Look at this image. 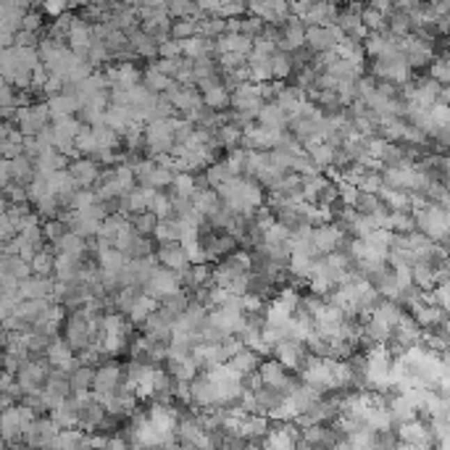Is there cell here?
I'll return each instance as SVG.
<instances>
[{
    "instance_id": "cell-1",
    "label": "cell",
    "mask_w": 450,
    "mask_h": 450,
    "mask_svg": "<svg viewBox=\"0 0 450 450\" xmlns=\"http://www.w3.org/2000/svg\"><path fill=\"white\" fill-rule=\"evenodd\" d=\"M414 216V226L419 235H424L426 240H432L435 245H445L448 248V237H450V219L448 211L440 208L435 203H426L424 208L411 211Z\"/></svg>"
},
{
    "instance_id": "cell-2",
    "label": "cell",
    "mask_w": 450,
    "mask_h": 450,
    "mask_svg": "<svg viewBox=\"0 0 450 450\" xmlns=\"http://www.w3.org/2000/svg\"><path fill=\"white\" fill-rule=\"evenodd\" d=\"M256 374H258L261 385H263L266 390L279 392L282 398L293 395V392L300 387V379H297L293 371H287L282 364H277L274 358H269V361H261L258 371H256Z\"/></svg>"
},
{
    "instance_id": "cell-3",
    "label": "cell",
    "mask_w": 450,
    "mask_h": 450,
    "mask_svg": "<svg viewBox=\"0 0 450 450\" xmlns=\"http://www.w3.org/2000/svg\"><path fill=\"white\" fill-rule=\"evenodd\" d=\"M300 382L308 385V387H313V390L321 392V395L337 392V385H334V361L308 355L306 368L300 371Z\"/></svg>"
},
{
    "instance_id": "cell-4",
    "label": "cell",
    "mask_w": 450,
    "mask_h": 450,
    "mask_svg": "<svg viewBox=\"0 0 450 450\" xmlns=\"http://www.w3.org/2000/svg\"><path fill=\"white\" fill-rule=\"evenodd\" d=\"M182 290V282H179V274L169 272L164 266H155L150 277H148V282L142 284V293L148 297H153L155 303L158 300H164L166 295H174Z\"/></svg>"
},
{
    "instance_id": "cell-5",
    "label": "cell",
    "mask_w": 450,
    "mask_h": 450,
    "mask_svg": "<svg viewBox=\"0 0 450 450\" xmlns=\"http://www.w3.org/2000/svg\"><path fill=\"white\" fill-rule=\"evenodd\" d=\"M308 350L303 343H293V340H282V343H277L272 348V358L277 364H282L287 371H293V374H300L308 364Z\"/></svg>"
},
{
    "instance_id": "cell-6",
    "label": "cell",
    "mask_w": 450,
    "mask_h": 450,
    "mask_svg": "<svg viewBox=\"0 0 450 450\" xmlns=\"http://www.w3.org/2000/svg\"><path fill=\"white\" fill-rule=\"evenodd\" d=\"M345 40V32L332 24V26H306V47L316 56V53H329Z\"/></svg>"
},
{
    "instance_id": "cell-7",
    "label": "cell",
    "mask_w": 450,
    "mask_h": 450,
    "mask_svg": "<svg viewBox=\"0 0 450 450\" xmlns=\"http://www.w3.org/2000/svg\"><path fill=\"white\" fill-rule=\"evenodd\" d=\"M395 437L401 445H411V448H432L435 440H432V432H429V424L426 421H405V424L395 426Z\"/></svg>"
},
{
    "instance_id": "cell-8",
    "label": "cell",
    "mask_w": 450,
    "mask_h": 450,
    "mask_svg": "<svg viewBox=\"0 0 450 450\" xmlns=\"http://www.w3.org/2000/svg\"><path fill=\"white\" fill-rule=\"evenodd\" d=\"M164 98L169 100V106L174 108V114H182V116L203 103V95L198 93L195 87H182V84H177L174 79H171V84L166 87Z\"/></svg>"
},
{
    "instance_id": "cell-9",
    "label": "cell",
    "mask_w": 450,
    "mask_h": 450,
    "mask_svg": "<svg viewBox=\"0 0 450 450\" xmlns=\"http://www.w3.org/2000/svg\"><path fill=\"white\" fill-rule=\"evenodd\" d=\"M345 240H348V235H343L334 224H321L311 229V245L319 256H329L334 250H340Z\"/></svg>"
},
{
    "instance_id": "cell-10",
    "label": "cell",
    "mask_w": 450,
    "mask_h": 450,
    "mask_svg": "<svg viewBox=\"0 0 450 450\" xmlns=\"http://www.w3.org/2000/svg\"><path fill=\"white\" fill-rule=\"evenodd\" d=\"M100 164L93 161V158H77V161H71L69 164V177L71 182L77 185V189H90L98 185V179H100Z\"/></svg>"
},
{
    "instance_id": "cell-11",
    "label": "cell",
    "mask_w": 450,
    "mask_h": 450,
    "mask_svg": "<svg viewBox=\"0 0 450 450\" xmlns=\"http://www.w3.org/2000/svg\"><path fill=\"white\" fill-rule=\"evenodd\" d=\"M300 440V429L293 421L290 424H272L269 435L263 437V450H295V442Z\"/></svg>"
},
{
    "instance_id": "cell-12",
    "label": "cell",
    "mask_w": 450,
    "mask_h": 450,
    "mask_svg": "<svg viewBox=\"0 0 450 450\" xmlns=\"http://www.w3.org/2000/svg\"><path fill=\"white\" fill-rule=\"evenodd\" d=\"M124 385V366L116 361H108L103 366L95 368L93 392H116Z\"/></svg>"
},
{
    "instance_id": "cell-13",
    "label": "cell",
    "mask_w": 450,
    "mask_h": 450,
    "mask_svg": "<svg viewBox=\"0 0 450 450\" xmlns=\"http://www.w3.org/2000/svg\"><path fill=\"white\" fill-rule=\"evenodd\" d=\"M155 261H158V266H164L169 272L174 274H185L189 269L187 263V256H185V250L179 242H164V245H155Z\"/></svg>"
},
{
    "instance_id": "cell-14",
    "label": "cell",
    "mask_w": 450,
    "mask_h": 450,
    "mask_svg": "<svg viewBox=\"0 0 450 450\" xmlns=\"http://www.w3.org/2000/svg\"><path fill=\"white\" fill-rule=\"evenodd\" d=\"M448 311H442L437 306H424V303H419L414 311H408V316L421 327V332L426 329H437L442 324H448V316H445Z\"/></svg>"
},
{
    "instance_id": "cell-15",
    "label": "cell",
    "mask_w": 450,
    "mask_h": 450,
    "mask_svg": "<svg viewBox=\"0 0 450 450\" xmlns=\"http://www.w3.org/2000/svg\"><path fill=\"white\" fill-rule=\"evenodd\" d=\"M272 419L269 416H245L242 419V426H240V440H245V442H263V437L269 435V429H272Z\"/></svg>"
},
{
    "instance_id": "cell-16",
    "label": "cell",
    "mask_w": 450,
    "mask_h": 450,
    "mask_svg": "<svg viewBox=\"0 0 450 450\" xmlns=\"http://www.w3.org/2000/svg\"><path fill=\"white\" fill-rule=\"evenodd\" d=\"M127 40H130V47L134 53V59H148V61H155L158 59V42H155L150 35H145L140 26L127 32Z\"/></svg>"
},
{
    "instance_id": "cell-17",
    "label": "cell",
    "mask_w": 450,
    "mask_h": 450,
    "mask_svg": "<svg viewBox=\"0 0 450 450\" xmlns=\"http://www.w3.org/2000/svg\"><path fill=\"white\" fill-rule=\"evenodd\" d=\"M287 114H282L279 108L274 103H263L256 116V127H263V130H272V132H284L287 130Z\"/></svg>"
},
{
    "instance_id": "cell-18",
    "label": "cell",
    "mask_w": 450,
    "mask_h": 450,
    "mask_svg": "<svg viewBox=\"0 0 450 450\" xmlns=\"http://www.w3.org/2000/svg\"><path fill=\"white\" fill-rule=\"evenodd\" d=\"M287 401H290V405L295 408L297 416H303L321 401V392H316L313 387H308V385H303V382H300V387H297L293 395H287Z\"/></svg>"
},
{
    "instance_id": "cell-19",
    "label": "cell",
    "mask_w": 450,
    "mask_h": 450,
    "mask_svg": "<svg viewBox=\"0 0 450 450\" xmlns=\"http://www.w3.org/2000/svg\"><path fill=\"white\" fill-rule=\"evenodd\" d=\"M303 153L308 155V161L316 166V169H329L332 158H334V148L327 145V142H311V145H303Z\"/></svg>"
},
{
    "instance_id": "cell-20",
    "label": "cell",
    "mask_w": 450,
    "mask_h": 450,
    "mask_svg": "<svg viewBox=\"0 0 450 450\" xmlns=\"http://www.w3.org/2000/svg\"><path fill=\"white\" fill-rule=\"evenodd\" d=\"M155 308H158V303H155L153 297H148L145 293H140V295H137V300H134V306H132L130 313H127L130 327H142V324H145V319L153 313Z\"/></svg>"
},
{
    "instance_id": "cell-21",
    "label": "cell",
    "mask_w": 450,
    "mask_h": 450,
    "mask_svg": "<svg viewBox=\"0 0 450 450\" xmlns=\"http://www.w3.org/2000/svg\"><path fill=\"white\" fill-rule=\"evenodd\" d=\"M124 229H130V219H124V216H118V213H108L106 219L100 222L98 237H100V240H108V242L114 245V240H116Z\"/></svg>"
},
{
    "instance_id": "cell-22",
    "label": "cell",
    "mask_w": 450,
    "mask_h": 450,
    "mask_svg": "<svg viewBox=\"0 0 450 450\" xmlns=\"http://www.w3.org/2000/svg\"><path fill=\"white\" fill-rule=\"evenodd\" d=\"M50 421L59 426V429H77V424H79V414H77V408H74V405H71V401L66 398L61 405H56V408H53Z\"/></svg>"
},
{
    "instance_id": "cell-23",
    "label": "cell",
    "mask_w": 450,
    "mask_h": 450,
    "mask_svg": "<svg viewBox=\"0 0 450 450\" xmlns=\"http://www.w3.org/2000/svg\"><path fill=\"white\" fill-rule=\"evenodd\" d=\"M411 284H414L419 293H429L435 290V266L429 263H414L411 266Z\"/></svg>"
},
{
    "instance_id": "cell-24",
    "label": "cell",
    "mask_w": 450,
    "mask_h": 450,
    "mask_svg": "<svg viewBox=\"0 0 450 450\" xmlns=\"http://www.w3.org/2000/svg\"><path fill=\"white\" fill-rule=\"evenodd\" d=\"M403 311L401 306H395L392 300H379L377 303V308L371 311V319H377V321H382V324H387L390 329H395V324L403 319Z\"/></svg>"
},
{
    "instance_id": "cell-25",
    "label": "cell",
    "mask_w": 450,
    "mask_h": 450,
    "mask_svg": "<svg viewBox=\"0 0 450 450\" xmlns=\"http://www.w3.org/2000/svg\"><path fill=\"white\" fill-rule=\"evenodd\" d=\"M269 66H272V82H287L295 71L290 53H279V50L269 59Z\"/></svg>"
},
{
    "instance_id": "cell-26",
    "label": "cell",
    "mask_w": 450,
    "mask_h": 450,
    "mask_svg": "<svg viewBox=\"0 0 450 450\" xmlns=\"http://www.w3.org/2000/svg\"><path fill=\"white\" fill-rule=\"evenodd\" d=\"M56 245H59L61 256H66V258H74V261H82L84 253H87V245H84V240H82V237H77L74 232H66V235L61 237Z\"/></svg>"
},
{
    "instance_id": "cell-27",
    "label": "cell",
    "mask_w": 450,
    "mask_h": 450,
    "mask_svg": "<svg viewBox=\"0 0 450 450\" xmlns=\"http://www.w3.org/2000/svg\"><path fill=\"white\" fill-rule=\"evenodd\" d=\"M93 377H95L93 366H77L74 368V371L69 374L71 395H77V392H93Z\"/></svg>"
},
{
    "instance_id": "cell-28",
    "label": "cell",
    "mask_w": 450,
    "mask_h": 450,
    "mask_svg": "<svg viewBox=\"0 0 450 450\" xmlns=\"http://www.w3.org/2000/svg\"><path fill=\"white\" fill-rule=\"evenodd\" d=\"M258 364H261V358L253 353V350H248V348H242V350H240V353H237L232 361H229V366L235 368L240 377L256 374V371H258Z\"/></svg>"
},
{
    "instance_id": "cell-29",
    "label": "cell",
    "mask_w": 450,
    "mask_h": 450,
    "mask_svg": "<svg viewBox=\"0 0 450 450\" xmlns=\"http://www.w3.org/2000/svg\"><path fill=\"white\" fill-rule=\"evenodd\" d=\"M229 100H232V95H229V90H226L224 84H219V87H213L208 93H203V106H208L216 114L229 111Z\"/></svg>"
},
{
    "instance_id": "cell-30",
    "label": "cell",
    "mask_w": 450,
    "mask_h": 450,
    "mask_svg": "<svg viewBox=\"0 0 450 450\" xmlns=\"http://www.w3.org/2000/svg\"><path fill=\"white\" fill-rule=\"evenodd\" d=\"M169 192H171V195H177V198H187V201H192V198H195V192H198V189H195V174H189V171L174 174Z\"/></svg>"
},
{
    "instance_id": "cell-31",
    "label": "cell",
    "mask_w": 450,
    "mask_h": 450,
    "mask_svg": "<svg viewBox=\"0 0 450 450\" xmlns=\"http://www.w3.org/2000/svg\"><path fill=\"white\" fill-rule=\"evenodd\" d=\"M169 35L177 42H185L189 37H198V16H192V19H174Z\"/></svg>"
},
{
    "instance_id": "cell-32",
    "label": "cell",
    "mask_w": 450,
    "mask_h": 450,
    "mask_svg": "<svg viewBox=\"0 0 450 450\" xmlns=\"http://www.w3.org/2000/svg\"><path fill=\"white\" fill-rule=\"evenodd\" d=\"M179 237H182V232H179L177 219H164L153 229V240L158 245H164V242H179Z\"/></svg>"
},
{
    "instance_id": "cell-33",
    "label": "cell",
    "mask_w": 450,
    "mask_h": 450,
    "mask_svg": "<svg viewBox=\"0 0 450 450\" xmlns=\"http://www.w3.org/2000/svg\"><path fill=\"white\" fill-rule=\"evenodd\" d=\"M84 435L82 429H61L56 437V450H82L84 448Z\"/></svg>"
},
{
    "instance_id": "cell-34",
    "label": "cell",
    "mask_w": 450,
    "mask_h": 450,
    "mask_svg": "<svg viewBox=\"0 0 450 450\" xmlns=\"http://www.w3.org/2000/svg\"><path fill=\"white\" fill-rule=\"evenodd\" d=\"M155 224H158V219H155L150 211L137 213V216H130V226H132V232H134L137 237H150V240H153Z\"/></svg>"
},
{
    "instance_id": "cell-35",
    "label": "cell",
    "mask_w": 450,
    "mask_h": 450,
    "mask_svg": "<svg viewBox=\"0 0 450 450\" xmlns=\"http://www.w3.org/2000/svg\"><path fill=\"white\" fill-rule=\"evenodd\" d=\"M148 211L153 213L158 222L171 219V195H169V189H158V192H155V198L150 201Z\"/></svg>"
},
{
    "instance_id": "cell-36",
    "label": "cell",
    "mask_w": 450,
    "mask_h": 450,
    "mask_svg": "<svg viewBox=\"0 0 450 450\" xmlns=\"http://www.w3.org/2000/svg\"><path fill=\"white\" fill-rule=\"evenodd\" d=\"M189 306V297L185 290H179L174 295H166L164 300H158V308H164L166 313H171L174 319H177L179 313H185V308Z\"/></svg>"
},
{
    "instance_id": "cell-37",
    "label": "cell",
    "mask_w": 450,
    "mask_h": 450,
    "mask_svg": "<svg viewBox=\"0 0 450 450\" xmlns=\"http://www.w3.org/2000/svg\"><path fill=\"white\" fill-rule=\"evenodd\" d=\"M203 177H205V182H208V187H211V189L222 187L226 179H232V177H229V171H226V166H224V161H222V158H219V161H213L211 166H205Z\"/></svg>"
},
{
    "instance_id": "cell-38",
    "label": "cell",
    "mask_w": 450,
    "mask_h": 450,
    "mask_svg": "<svg viewBox=\"0 0 450 450\" xmlns=\"http://www.w3.org/2000/svg\"><path fill=\"white\" fill-rule=\"evenodd\" d=\"M432 82H437L440 87H448L450 84V61L448 59H437L429 63V74H426Z\"/></svg>"
},
{
    "instance_id": "cell-39",
    "label": "cell",
    "mask_w": 450,
    "mask_h": 450,
    "mask_svg": "<svg viewBox=\"0 0 450 450\" xmlns=\"http://www.w3.org/2000/svg\"><path fill=\"white\" fill-rule=\"evenodd\" d=\"M166 13L169 19H192V16H201L198 11V3H185V0H177V3H166Z\"/></svg>"
},
{
    "instance_id": "cell-40",
    "label": "cell",
    "mask_w": 450,
    "mask_h": 450,
    "mask_svg": "<svg viewBox=\"0 0 450 450\" xmlns=\"http://www.w3.org/2000/svg\"><path fill=\"white\" fill-rule=\"evenodd\" d=\"M390 232L392 235H411L416 232L414 226V216L411 211H403V213H390Z\"/></svg>"
},
{
    "instance_id": "cell-41",
    "label": "cell",
    "mask_w": 450,
    "mask_h": 450,
    "mask_svg": "<svg viewBox=\"0 0 450 450\" xmlns=\"http://www.w3.org/2000/svg\"><path fill=\"white\" fill-rule=\"evenodd\" d=\"M171 179H174V174H171L169 169L153 166V171L148 174V179H145L142 185H145V187H153V189H169L171 187Z\"/></svg>"
},
{
    "instance_id": "cell-42",
    "label": "cell",
    "mask_w": 450,
    "mask_h": 450,
    "mask_svg": "<svg viewBox=\"0 0 450 450\" xmlns=\"http://www.w3.org/2000/svg\"><path fill=\"white\" fill-rule=\"evenodd\" d=\"M361 24L366 26L368 32H385L387 29V19L377 13L371 6H364V11H361Z\"/></svg>"
},
{
    "instance_id": "cell-43",
    "label": "cell",
    "mask_w": 450,
    "mask_h": 450,
    "mask_svg": "<svg viewBox=\"0 0 450 450\" xmlns=\"http://www.w3.org/2000/svg\"><path fill=\"white\" fill-rule=\"evenodd\" d=\"M226 166V171H229V177H242V169H245V150H226V155L222 158Z\"/></svg>"
},
{
    "instance_id": "cell-44",
    "label": "cell",
    "mask_w": 450,
    "mask_h": 450,
    "mask_svg": "<svg viewBox=\"0 0 450 450\" xmlns=\"http://www.w3.org/2000/svg\"><path fill=\"white\" fill-rule=\"evenodd\" d=\"M355 189H358L361 195H377L379 189H382V174H379V171H366L364 177L358 179Z\"/></svg>"
},
{
    "instance_id": "cell-45",
    "label": "cell",
    "mask_w": 450,
    "mask_h": 450,
    "mask_svg": "<svg viewBox=\"0 0 450 450\" xmlns=\"http://www.w3.org/2000/svg\"><path fill=\"white\" fill-rule=\"evenodd\" d=\"M290 235H293V232H290L287 226L274 222L269 229H263V245H284V242L290 240Z\"/></svg>"
},
{
    "instance_id": "cell-46",
    "label": "cell",
    "mask_w": 450,
    "mask_h": 450,
    "mask_svg": "<svg viewBox=\"0 0 450 450\" xmlns=\"http://www.w3.org/2000/svg\"><path fill=\"white\" fill-rule=\"evenodd\" d=\"M179 66H182V59H155L150 61V69L158 71V74H164L166 79H174L179 74Z\"/></svg>"
},
{
    "instance_id": "cell-47",
    "label": "cell",
    "mask_w": 450,
    "mask_h": 450,
    "mask_svg": "<svg viewBox=\"0 0 450 450\" xmlns=\"http://www.w3.org/2000/svg\"><path fill=\"white\" fill-rule=\"evenodd\" d=\"M429 118H432V127L440 130V127H450V106H442V103H435L429 108Z\"/></svg>"
},
{
    "instance_id": "cell-48",
    "label": "cell",
    "mask_w": 450,
    "mask_h": 450,
    "mask_svg": "<svg viewBox=\"0 0 450 450\" xmlns=\"http://www.w3.org/2000/svg\"><path fill=\"white\" fill-rule=\"evenodd\" d=\"M216 66H219L222 74H224V71H235V69H240V66H245V56L224 53V56H219V59H216Z\"/></svg>"
},
{
    "instance_id": "cell-49",
    "label": "cell",
    "mask_w": 450,
    "mask_h": 450,
    "mask_svg": "<svg viewBox=\"0 0 450 450\" xmlns=\"http://www.w3.org/2000/svg\"><path fill=\"white\" fill-rule=\"evenodd\" d=\"M158 59H182V45L177 40H166V42L158 45Z\"/></svg>"
},
{
    "instance_id": "cell-50",
    "label": "cell",
    "mask_w": 450,
    "mask_h": 450,
    "mask_svg": "<svg viewBox=\"0 0 450 450\" xmlns=\"http://www.w3.org/2000/svg\"><path fill=\"white\" fill-rule=\"evenodd\" d=\"M66 232H69V229L61 224V222H50V224L45 226V235L50 237V240H56V242H59V240L66 235Z\"/></svg>"
},
{
    "instance_id": "cell-51",
    "label": "cell",
    "mask_w": 450,
    "mask_h": 450,
    "mask_svg": "<svg viewBox=\"0 0 450 450\" xmlns=\"http://www.w3.org/2000/svg\"><path fill=\"white\" fill-rule=\"evenodd\" d=\"M103 450H127V440L121 437V435H111L106 440V448Z\"/></svg>"
},
{
    "instance_id": "cell-52",
    "label": "cell",
    "mask_w": 450,
    "mask_h": 450,
    "mask_svg": "<svg viewBox=\"0 0 450 450\" xmlns=\"http://www.w3.org/2000/svg\"><path fill=\"white\" fill-rule=\"evenodd\" d=\"M295 450H316V448H311L308 442H303V440H297V442H295Z\"/></svg>"
},
{
    "instance_id": "cell-53",
    "label": "cell",
    "mask_w": 450,
    "mask_h": 450,
    "mask_svg": "<svg viewBox=\"0 0 450 450\" xmlns=\"http://www.w3.org/2000/svg\"><path fill=\"white\" fill-rule=\"evenodd\" d=\"M127 450H145L140 445V442H134V440H130V442H127Z\"/></svg>"
},
{
    "instance_id": "cell-54",
    "label": "cell",
    "mask_w": 450,
    "mask_h": 450,
    "mask_svg": "<svg viewBox=\"0 0 450 450\" xmlns=\"http://www.w3.org/2000/svg\"><path fill=\"white\" fill-rule=\"evenodd\" d=\"M47 11H50V13H59V11H63V6H59V3H53V6H47Z\"/></svg>"
},
{
    "instance_id": "cell-55",
    "label": "cell",
    "mask_w": 450,
    "mask_h": 450,
    "mask_svg": "<svg viewBox=\"0 0 450 450\" xmlns=\"http://www.w3.org/2000/svg\"><path fill=\"white\" fill-rule=\"evenodd\" d=\"M158 450H164V448H158Z\"/></svg>"
}]
</instances>
